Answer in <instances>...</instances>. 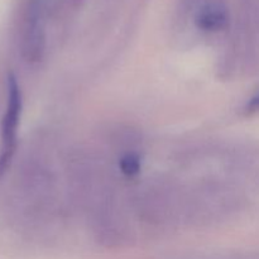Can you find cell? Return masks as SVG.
<instances>
[{
  "label": "cell",
  "mask_w": 259,
  "mask_h": 259,
  "mask_svg": "<svg viewBox=\"0 0 259 259\" xmlns=\"http://www.w3.org/2000/svg\"><path fill=\"white\" fill-rule=\"evenodd\" d=\"M242 114L244 116H253L259 114V89L245 101L242 108Z\"/></svg>",
  "instance_id": "obj_5"
},
{
  "label": "cell",
  "mask_w": 259,
  "mask_h": 259,
  "mask_svg": "<svg viewBox=\"0 0 259 259\" xmlns=\"http://www.w3.org/2000/svg\"><path fill=\"white\" fill-rule=\"evenodd\" d=\"M68 5L72 8H78L83 3V0H67Z\"/></svg>",
  "instance_id": "obj_6"
},
{
  "label": "cell",
  "mask_w": 259,
  "mask_h": 259,
  "mask_svg": "<svg viewBox=\"0 0 259 259\" xmlns=\"http://www.w3.org/2000/svg\"><path fill=\"white\" fill-rule=\"evenodd\" d=\"M119 171L125 177L133 179L141 174L142 158L137 152H126L121 154L118 161Z\"/></svg>",
  "instance_id": "obj_4"
},
{
  "label": "cell",
  "mask_w": 259,
  "mask_h": 259,
  "mask_svg": "<svg viewBox=\"0 0 259 259\" xmlns=\"http://www.w3.org/2000/svg\"><path fill=\"white\" fill-rule=\"evenodd\" d=\"M52 0H25L20 24V52L29 63L42 61L47 46L46 23Z\"/></svg>",
  "instance_id": "obj_1"
},
{
  "label": "cell",
  "mask_w": 259,
  "mask_h": 259,
  "mask_svg": "<svg viewBox=\"0 0 259 259\" xmlns=\"http://www.w3.org/2000/svg\"><path fill=\"white\" fill-rule=\"evenodd\" d=\"M229 23L227 9L219 3L204 4L195 15V25L206 33H217L225 29Z\"/></svg>",
  "instance_id": "obj_3"
},
{
  "label": "cell",
  "mask_w": 259,
  "mask_h": 259,
  "mask_svg": "<svg viewBox=\"0 0 259 259\" xmlns=\"http://www.w3.org/2000/svg\"><path fill=\"white\" fill-rule=\"evenodd\" d=\"M23 111V94L18 78L9 73L7 78V105L2 119V149H0V179L9 168L17 151L18 129Z\"/></svg>",
  "instance_id": "obj_2"
}]
</instances>
